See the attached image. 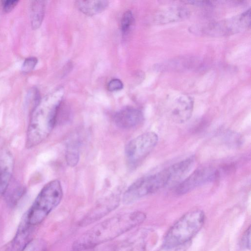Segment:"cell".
I'll list each match as a JSON object with an SVG mask.
<instances>
[{
    "label": "cell",
    "instance_id": "cell-10",
    "mask_svg": "<svg viewBox=\"0 0 251 251\" xmlns=\"http://www.w3.org/2000/svg\"><path fill=\"white\" fill-rule=\"evenodd\" d=\"M34 227L24 214L15 236L0 251H25L33 239Z\"/></svg>",
    "mask_w": 251,
    "mask_h": 251
},
{
    "label": "cell",
    "instance_id": "cell-20",
    "mask_svg": "<svg viewBox=\"0 0 251 251\" xmlns=\"http://www.w3.org/2000/svg\"><path fill=\"white\" fill-rule=\"evenodd\" d=\"M133 16L131 11H126L123 14L121 20V29L123 33H126L133 23Z\"/></svg>",
    "mask_w": 251,
    "mask_h": 251
},
{
    "label": "cell",
    "instance_id": "cell-3",
    "mask_svg": "<svg viewBox=\"0 0 251 251\" xmlns=\"http://www.w3.org/2000/svg\"><path fill=\"white\" fill-rule=\"evenodd\" d=\"M204 212L197 209L187 212L169 228L163 239V246L176 247L190 242L204 225Z\"/></svg>",
    "mask_w": 251,
    "mask_h": 251
},
{
    "label": "cell",
    "instance_id": "cell-21",
    "mask_svg": "<svg viewBox=\"0 0 251 251\" xmlns=\"http://www.w3.org/2000/svg\"><path fill=\"white\" fill-rule=\"evenodd\" d=\"M38 59L35 57H29L24 60L22 66V71L24 73H28L32 71L35 67Z\"/></svg>",
    "mask_w": 251,
    "mask_h": 251
},
{
    "label": "cell",
    "instance_id": "cell-2",
    "mask_svg": "<svg viewBox=\"0 0 251 251\" xmlns=\"http://www.w3.org/2000/svg\"><path fill=\"white\" fill-rule=\"evenodd\" d=\"M61 99L52 95L41 100L32 110L27 129L26 147L32 148L44 141L52 131Z\"/></svg>",
    "mask_w": 251,
    "mask_h": 251
},
{
    "label": "cell",
    "instance_id": "cell-4",
    "mask_svg": "<svg viewBox=\"0 0 251 251\" xmlns=\"http://www.w3.org/2000/svg\"><path fill=\"white\" fill-rule=\"evenodd\" d=\"M63 194L59 180H53L47 183L25 213L28 222L34 226L41 224L60 203Z\"/></svg>",
    "mask_w": 251,
    "mask_h": 251
},
{
    "label": "cell",
    "instance_id": "cell-6",
    "mask_svg": "<svg viewBox=\"0 0 251 251\" xmlns=\"http://www.w3.org/2000/svg\"><path fill=\"white\" fill-rule=\"evenodd\" d=\"M251 25V8L232 17L212 23L204 27V32L215 36L230 35L242 31Z\"/></svg>",
    "mask_w": 251,
    "mask_h": 251
},
{
    "label": "cell",
    "instance_id": "cell-23",
    "mask_svg": "<svg viewBox=\"0 0 251 251\" xmlns=\"http://www.w3.org/2000/svg\"><path fill=\"white\" fill-rule=\"evenodd\" d=\"M16 0H6L0 1L3 12L8 13L11 12L19 2Z\"/></svg>",
    "mask_w": 251,
    "mask_h": 251
},
{
    "label": "cell",
    "instance_id": "cell-7",
    "mask_svg": "<svg viewBox=\"0 0 251 251\" xmlns=\"http://www.w3.org/2000/svg\"><path fill=\"white\" fill-rule=\"evenodd\" d=\"M163 189L157 172L140 177L126 191L123 201L125 204L132 203L148 195Z\"/></svg>",
    "mask_w": 251,
    "mask_h": 251
},
{
    "label": "cell",
    "instance_id": "cell-24",
    "mask_svg": "<svg viewBox=\"0 0 251 251\" xmlns=\"http://www.w3.org/2000/svg\"><path fill=\"white\" fill-rule=\"evenodd\" d=\"M123 86V83L120 79L114 78L109 82L107 88L109 91L114 92L122 89Z\"/></svg>",
    "mask_w": 251,
    "mask_h": 251
},
{
    "label": "cell",
    "instance_id": "cell-9",
    "mask_svg": "<svg viewBox=\"0 0 251 251\" xmlns=\"http://www.w3.org/2000/svg\"><path fill=\"white\" fill-rule=\"evenodd\" d=\"M194 101L190 96L177 94L169 97L166 101L167 112L174 122L182 124L191 117Z\"/></svg>",
    "mask_w": 251,
    "mask_h": 251
},
{
    "label": "cell",
    "instance_id": "cell-22",
    "mask_svg": "<svg viewBox=\"0 0 251 251\" xmlns=\"http://www.w3.org/2000/svg\"><path fill=\"white\" fill-rule=\"evenodd\" d=\"M251 226H250L244 231L240 241L241 247L245 250L251 249Z\"/></svg>",
    "mask_w": 251,
    "mask_h": 251
},
{
    "label": "cell",
    "instance_id": "cell-1",
    "mask_svg": "<svg viewBox=\"0 0 251 251\" xmlns=\"http://www.w3.org/2000/svg\"><path fill=\"white\" fill-rule=\"evenodd\" d=\"M145 213L136 211L115 215L96 225L80 236L74 242V251L92 249L130 231L143 223Z\"/></svg>",
    "mask_w": 251,
    "mask_h": 251
},
{
    "label": "cell",
    "instance_id": "cell-15",
    "mask_svg": "<svg viewBox=\"0 0 251 251\" xmlns=\"http://www.w3.org/2000/svg\"><path fill=\"white\" fill-rule=\"evenodd\" d=\"M189 15V11L184 7L168 6L157 12L155 21L159 24H167L185 19Z\"/></svg>",
    "mask_w": 251,
    "mask_h": 251
},
{
    "label": "cell",
    "instance_id": "cell-18",
    "mask_svg": "<svg viewBox=\"0 0 251 251\" xmlns=\"http://www.w3.org/2000/svg\"><path fill=\"white\" fill-rule=\"evenodd\" d=\"M24 193V188L20 186L12 189H7L4 194L7 204L11 207L15 206L18 203Z\"/></svg>",
    "mask_w": 251,
    "mask_h": 251
},
{
    "label": "cell",
    "instance_id": "cell-14",
    "mask_svg": "<svg viewBox=\"0 0 251 251\" xmlns=\"http://www.w3.org/2000/svg\"><path fill=\"white\" fill-rule=\"evenodd\" d=\"M151 234L149 229L141 230L113 251H145Z\"/></svg>",
    "mask_w": 251,
    "mask_h": 251
},
{
    "label": "cell",
    "instance_id": "cell-8",
    "mask_svg": "<svg viewBox=\"0 0 251 251\" xmlns=\"http://www.w3.org/2000/svg\"><path fill=\"white\" fill-rule=\"evenodd\" d=\"M220 176V171L214 167L199 168L176 185L175 193L178 195L185 194L205 183L214 181Z\"/></svg>",
    "mask_w": 251,
    "mask_h": 251
},
{
    "label": "cell",
    "instance_id": "cell-12",
    "mask_svg": "<svg viewBox=\"0 0 251 251\" xmlns=\"http://www.w3.org/2000/svg\"><path fill=\"white\" fill-rule=\"evenodd\" d=\"M14 160L8 151L0 153V199L5 194L11 181L14 169Z\"/></svg>",
    "mask_w": 251,
    "mask_h": 251
},
{
    "label": "cell",
    "instance_id": "cell-17",
    "mask_svg": "<svg viewBox=\"0 0 251 251\" xmlns=\"http://www.w3.org/2000/svg\"><path fill=\"white\" fill-rule=\"evenodd\" d=\"M45 10V1L32 0L30 4V17L31 27L36 29L43 22Z\"/></svg>",
    "mask_w": 251,
    "mask_h": 251
},
{
    "label": "cell",
    "instance_id": "cell-26",
    "mask_svg": "<svg viewBox=\"0 0 251 251\" xmlns=\"http://www.w3.org/2000/svg\"></svg>",
    "mask_w": 251,
    "mask_h": 251
},
{
    "label": "cell",
    "instance_id": "cell-11",
    "mask_svg": "<svg viewBox=\"0 0 251 251\" xmlns=\"http://www.w3.org/2000/svg\"><path fill=\"white\" fill-rule=\"evenodd\" d=\"M119 203L117 196H110L97 204L79 222L81 226H85L95 222L116 208Z\"/></svg>",
    "mask_w": 251,
    "mask_h": 251
},
{
    "label": "cell",
    "instance_id": "cell-25",
    "mask_svg": "<svg viewBox=\"0 0 251 251\" xmlns=\"http://www.w3.org/2000/svg\"><path fill=\"white\" fill-rule=\"evenodd\" d=\"M189 243L176 247H165L163 246L157 251H186L189 246Z\"/></svg>",
    "mask_w": 251,
    "mask_h": 251
},
{
    "label": "cell",
    "instance_id": "cell-19",
    "mask_svg": "<svg viewBox=\"0 0 251 251\" xmlns=\"http://www.w3.org/2000/svg\"><path fill=\"white\" fill-rule=\"evenodd\" d=\"M66 160L68 165L71 167H75L78 162L79 153L78 146L77 143H70L66 152Z\"/></svg>",
    "mask_w": 251,
    "mask_h": 251
},
{
    "label": "cell",
    "instance_id": "cell-5",
    "mask_svg": "<svg viewBox=\"0 0 251 251\" xmlns=\"http://www.w3.org/2000/svg\"><path fill=\"white\" fill-rule=\"evenodd\" d=\"M158 142V135L153 131L142 133L130 141L125 150L129 167L135 169L139 166L154 149Z\"/></svg>",
    "mask_w": 251,
    "mask_h": 251
},
{
    "label": "cell",
    "instance_id": "cell-13",
    "mask_svg": "<svg viewBox=\"0 0 251 251\" xmlns=\"http://www.w3.org/2000/svg\"><path fill=\"white\" fill-rule=\"evenodd\" d=\"M144 120L142 112L136 108L127 107L118 112L114 116L115 124L119 127L130 128L141 124Z\"/></svg>",
    "mask_w": 251,
    "mask_h": 251
},
{
    "label": "cell",
    "instance_id": "cell-16",
    "mask_svg": "<svg viewBox=\"0 0 251 251\" xmlns=\"http://www.w3.org/2000/svg\"><path fill=\"white\" fill-rule=\"evenodd\" d=\"M108 3V1L102 0H78L75 2V4L83 13L88 16H93L104 10Z\"/></svg>",
    "mask_w": 251,
    "mask_h": 251
}]
</instances>
